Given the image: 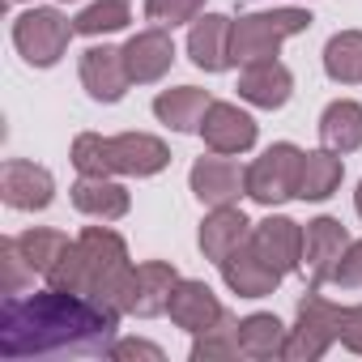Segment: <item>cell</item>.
<instances>
[{"label": "cell", "mask_w": 362, "mask_h": 362, "mask_svg": "<svg viewBox=\"0 0 362 362\" xmlns=\"http://www.w3.org/2000/svg\"><path fill=\"white\" fill-rule=\"evenodd\" d=\"M201 136H205V145H209L214 153L239 158V153H247V149L256 145L260 128H256V119H252L243 107H235V103H214V107L205 111V119H201Z\"/></svg>", "instance_id": "obj_14"}, {"label": "cell", "mask_w": 362, "mask_h": 362, "mask_svg": "<svg viewBox=\"0 0 362 362\" xmlns=\"http://www.w3.org/2000/svg\"><path fill=\"white\" fill-rule=\"evenodd\" d=\"M311 30V13L307 9H264V13H247L230 26V60L235 64H260V60H273L277 47L294 35Z\"/></svg>", "instance_id": "obj_2"}, {"label": "cell", "mask_w": 362, "mask_h": 362, "mask_svg": "<svg viewBox=\"0 0 362 362\" xmlns=\"http://www.w3.org/2000/svg\"><path fill=\"white\" fill-rule=\"evenodd\" d=\"M243 349H239V320H230V315H222L214 328H205V332H197V341H192V362H218V358H239Z\"/></svg>", "instance_id": "obj_28"}, {"label": "cell", "mask_w": 362, "mask_h": 362, "mask_svg": "<svg viewBox=\"0 0 362 362\" xmlns=\"http://www.w3.org/2000/svg\"><path fill=\"white\" fill-rule=\"evenodd\" d=\"M298 175H303V149L294 141H277L247 166V197L264 209L298 201Z\"/></svg>", "instance_id": "obj_4"}, {"label": "cell", "mask_w": 362, "mask_h": 362, "mask_svg": "<svg viewBox=\"0 0 362 362\" xmlns=\"http://www.w3.org/2000/svg\"><path fill=\"white\" fill-rule=\"evenodd\" d=\"M77 247L86 256V281L94 298H107L119 307V294L132 277V260H128V243L111 230V226H86L77 235Z\"/></svg>", "instance_id": "obj_3"}, {"label": "cell", "mask_w": 362, "mask_h": 362, "mask_svg": "<svg viewBox=\"0 0 362 362\" xmlns=\"http://www.w3.org/2000/svg\"><path fill=\"white\" fill-rule=\"evenodd\" d=\"M247 243H252V252H256L260 260H269L281 277H290V273L303 269V226L290 222V218H281V214H269L264 222H256Z\"/></svg>", "instance_id": "obj_11"}, {"label": "cell", "mask_w": 362, "mask_h": 362, "mask_svg": "<svg viewBox=\"0 0 362 362\" xmlns=\"http://www.w3.org/2000/svg\"><path fill=\"white\" fill-rule=\"evenodd\" d=\"M345 179V162L332 149H311L303 153V175H298V201H328Z\"/></svg>", "instance_id": "obj_24"}, {"label": "cell", "mask_w": 362, "mask_h": 362, "mask_svg": "<svg viewBox=\"0 0 362 362\" xmlns=\"http://www.w3.org/2000/svg\"><path fill=\"white\" fill-rule=\"evenodd\" d=\"M320 141H324V149H332L341 158L362 149V103L332 98L324 107V115H320Z\"/></svg>", "instance_id": "obj_23"}, {"label": "cell", "mask_w": 362, "mask_h": 362, "mask_svg": "<svg viewBox=\"0 0 362 362\" xmlns=\"http://www.w3.org/2000/svg\"><path fill=\"white\" fill-rule=\"evenodd\" d=\"M324 73L337 86H358L362 81V30H337L324 43Z\"/></svg>", "instance_id": "obj_26"}, {"label": "cell", "mask_w": 362, "mask_h": 362, "mask_svg": "<svg viewBox=\"0 0 362 362\" xmlns=\"http://www.w3.org/2000/svg\"><path fill=\"white\" fill-rule=\"evenodd\" d=\"M179 286V273L175 264L166 260H145L132 269L124 294H119V311L124 315H141V320H153L170 307V290Z\"/></svg>", "instance_id": "obj_8"}, {"label": "cell", "mask_w": 362, "mask_h": 362, "mask_svg": "<svg viewBox=\"0 0 362 362\" xmlns=\"http://www.w3.org/2000/svg\"><path fill=\"white\" fill-rule=\"evenodd\" d=\"M47 277V286H56V290H73V294H90V281H86V256H81V247H77V239H69V247L60 252V260L43 273Z\"/></svg>", "instance_id": "obj_31"}, {"label": "cell", "mask_w": 362, "mask_h": 362, "mask_svg": "<svg viewBox=\"0 0 362 362\" xmlns=\"http://www.w3.org/2000/svg\"><path fill=\"white\" fill-rule=\"evenodd\" d=\"M286 324L273 311H252L239 320V349L243 358H281L286 354Z\"/></svg>", "instance_id": "obj_25"}, {"label": "cell", "mask_w": 362, "mask_h": 362, "mask_svg": "<svg viewBox=\"0 0 362 362\" xmlns=\"http://www.w3.org/2000/svg\"><path fill=\"white\" fill-rule=\"evenodd\" d=\"M77 26L60 13V9H26L13 22V47L22 52V60L30 69H52L64 60L69 43H73Z\"/></svg>", "instance_id": "obj_5"}, {"label": "cell", "mask_w": 362, "mask_h": 362, "mask_svg": "<svg viewBox=\"0 0 362 362\" xmlns=\"http://www.w3.org/2000/svg\"><path fill=\"white\" fill-rule=\"evenodd\" d=\"M170 320L184 328V332H205V328H214L222 315H226V307L218 303V294L205 286V281H197V277H179V286L170 290Z\"/></svg>", "instance_id": "obj_16"}, {"label": "cell", "mask_w": 362, "mask_h": 362, "mask_svg": "<svg viewBox=\"0 0 362 362\" xmlns=\"http://www.w3.org/2000/svg\"><path fill=\"white\" fill-rule=\"evenodd\" d=\"M332 286H341V290H358L362 286V239H349L345 256L332 269Z\"/></svg>", "instance_id": "obj_34"}, {"label": "cell", "mask_w": 362, "mask_h": 362, "mask_svg": "<svg viewBox=\"0 0 362 362\" xmlns=\"http://www.w3.org/2000/svg\"><path fill=\"white\" fill-rule=\"evenodd\" d=\"M294 94V73L281 60H260L239 73V98L260 111H281Z\"/></svg>", "instance_id": "obj_18"}, {"label": "cell", "mask_w": 362, "mask_h": 362, "mask_svg": "<svg viewBox=\"0 0 362 362\" xmlns=\"http://www.w3.org/2000/svg\"><path fill=\"white\" fill-rule=\"evenodd\" d=\"M0 197H5L9 209L43 214V209L56 201V179H52V170L39 166V162L9 158L5 166H0Z\"/></svg>", "instance_id": "obj_9"}, {"label": "cell", "mask_w": 362, "mask_h": 362, "mask_svg": "<svg viewBox=\"0 0 362 362\" xmlns=\"http://www.w3.org/2000/svg\"><path fill=\"white\" fill-rule=\"evenodd\" d=\"M0 269H5V277H0V290H5V294H22L35 281V269L26 264L22 247H18V235L0 243Z\"/></svg>", "instance_id": "obj_32"}, {"label": "cell", "mask_w": 362, "mask_h": 362, "mask_svg": "<svg viewBox=\"0 0 362 362\" xmlns=\"http://www.w3.org/2000/svg\"><path fill=\"white\" fill-rule=\"evenodd\" d=\"M188 184H192V197L201 205L222 209V205H235L239 197H247V170L230 153H214L209 149V158H197L192 162Z\"/></svg>", "instance_id": "obj_7"}, {"label": "cell", "mask_w": 362, "mask_h": 362, "mask_svg": "<svg viewBox=\"0 0 362 362\" xmlns=\"http://www.w3.org/2000/svg\"><path fill=\"white\" fill-rule=\"evenodd\" d=\"M73 166L77 175H115L111 170V136H98V132H81L73 141Z\"/></svg>", "instance_id": "obj_30"}, {"label": "cell", "mask_w": 362, "mask_h": 362, "mask_svg": "<svg viewBox=\"0 0 362 362\" xmlns=\"http://www.w3.org/2000/svg\"><path fill=\"white\" fill-rule=\"evenodd\" d=\"M13 5H22V0H13Z\"/></svg>", "instance_id": "obj_38"}, {"label": "cell", "mask_w": 362, "mask_h": 362, "mask_svg": "<svg viewBox=\"0 0 362 362\" xmlns=\"http://www.w3.org/2000/svg\"><path fill=\"white\" fill-rule=\"evenodd\" d=\"M107 358H115V362H132V358H149V362H162L166 354H162L158 345H149V341H115Z\"/></svg>", "instance_id": "obj_35"}, {"label": "cell", "mask_w": 362, "mask_h": 362, "mask_svg": "<svg viewBox=\"0 0 362 362\" xmlns=\"http://www.w3.org/2000/svg\"><path fill=\"white\" fill-rule=\"evenodd\" d=\"M349 247V230L337 218H311L303 226V269H307V290H324L332 281L337 260Z\"/></svg>", "instance_id": "obj_10"}, {"label": "cell", "mask_w": 362, "mask_h": 362, "mask_svg": "<svg viewBox=\"0 0 362 362\" xmlns=\"http://www.w3.org/2000/svg\"><path fill=\"white\" fill-rule=\"evenodd\" d=\"M124 64H128V77L132 86H153L170 73L175 64V39L166 26H149V30H136L128 43H124Z\"/></svg>", "instance_id": "obj_12"}, {"label": "cell", "mask_w": 362, "mask_h": 362, "mask_svg": "<svg viewBox=\"0 0 362 362\" xmlns=\"http://www.w3.org/2000/svg\"><path fill=\"white\" fill-rule=\"evenodd\" d=\"M166 166H170L166 141H158L149 132H119V136H111V170L115 175L149 179V175H158Z\"/></svg>", "instance_id": "obj_15"}, {"label": "cell", "mask_w": 362, "mask_h": 362, "mask_svg": "<svg viewBox=\"0 0 362 362\" xmlns=\"http://www.w3.org/2000/svg\"><path fill=\"white\" fill-rule=\"evenodd\" d=\"M209 107H214V98L201 86H175V90H162L153 98V115L170 132H201V119Z\"/></svg>", "instance_id": "obj_22"}, {"label": "cell", "mask_w": 362, "mask_h": 362, "mask_svg": "<svg viewBox=\"0 0 362 362\" xmlns=\"http://www.w3.org/2000/svg\"><path fill=\"white\" fill-rule=\"evenodd\" d=\"M64 5H69V0H64Z\"/></svg>", "instance_id": "obj_39"}, {"label": "cell", "mask_w": 362, "mask_h": 362, "mask_svg": "<svg viewBox=\"0 0 362 362\" xmlns=\"http://www.w3.org/2000/svg\"><path fill=\"white\" fill-rule=\"evenodd\" d=\"M247 239H252V222H247V214H243L239 205L214 209V214L201 222V235H197L205 260H214V264H222L226 256H235Z\"/></svg>", "instance_id": "obj_20"}, {"label": "cell", "mask_w": 362, "mask_h": 362, "mask_svg": "<svg viewBox=\"0 0 362 362\" xmlns=\"http://www.w3.org/2000/svg\"><path fill=\"white\" fill-rule=\"evenodd\" d=\"M201 9H205V0H145V18L153 26H166V30L184 26V22H197Z\"/></svg>", "instance_id": "obj_33"}, {"label": "cell", "mask_w": 362, "mask_h": 362, "mask_svg": "<svg viewBox=\"0 0 362 362\" xmlns=\"http://www.w3.org/2000/svg\"><path fill=\"white\" fill-rule=\"evenodd\" d=\"M230 26L235 22L226 13H205V18L192 22V30H188V56H192V64L201 73H226V69H235V60H230Z\"/></svg>", "instance_id": "obj_17"}, {"label": "cell", "mask_w": 362, "mask_h": 362, "mask_svg": "<svg viewBox=\"0 0 362 362\" xmlns=\"http://www.w3.org/2000/svg\"><path fill=\"white\" fill-rule=\"evenodd\" d=\"M354 209H358V218H362V184H358V192H354Z\"/></svg>", "instance_id": "obj_37"}, {"label": "cell", "mask_w": 362, "mask_h": 362, "mask_svg": "<svg viewBox=\"0 0 362 362\" xmlns=\"http://www.w3.org/2000/svg\"><path fill=\"white\" fill-rule=\"evenodd\" d=\"M341 315H345V307L328 303L320 290H307L303 303H298V324L286 337V354L281 358H290V362H315V358H324L328 345L341 341Z\"/></svg>", "instance_id": "obj_6"}, {"label": "cell", "mask_w": 362, "mask_h": 362, "mask_svg": "<svg viewBox=\"0 0 362 362\" xmlns=\"http://www.w3.org/2000/svg\"><path fill=\"white\" fill-rule=\"evenodd\" d=\"M222 281L230 286V294H239V298H264V294H273L277 286H281V273L269 264V260H260L256 252H252V243H243L235 256H226L222 264Z\"/></svg>", "instance_id": "obj_21"}, {"label": "cell", "mask_w": 362, "mask_h": 362, "mask_svg": "<svg viewBox=\"0 0 362 362\" xmlns=\"http://www.w3.org/2000/svg\"><path fill=\"white\" fill-rule=\"evenodd\" d=\"M128 22H132V0H94V5H86V9L73 18L77 35H90V39L115 35V30H124Z\"/></svg>", "instance_id": "obj_27"}, {"label": "cell", "mask_w": 362, "mask_h": 362, "mask_svg": "<svg viewBox=\"0 0 362 362\" xmlns=\"http://www.w3.org/2000/svg\"><path fill=\"white\" fill-rule=\"evenodd\" d=\"M18 247H22V256H26V264H30L35 273H47V269L60 260V252L69 247V235H64V230L35 226V230L18 235Z\"/></svg>", "instance_id": "obj_29"}, {"label": "cell", "mask_w": 362, "mask_h": 362, "mask_svg": "<svg viewBox=\"0 0 362 362\" xmlns=\"http://www.w3.org/2000/svg\"><path fill=\"white\" fill-rule=\"evenodd\" d=\"M81 86L94 103H119L132 86L128 64H124V47H86L81 52Z\"/></svg>", "instance_id": "obj_13"}, {"label": "cell", "mask_w": 362, "mask_h": 362, "mask_svg": "<svg viewBox=\"0 0 362 362\" xmlns=\"http://www.w3.org/2000/svg\"><path fill=\"white\" fill-rule=\"evenodd\" d=\"M119 307L73 290L9 294L0 303V354L26 358H107L119 332Z\"/></svg>", "instance_id": "obj_1"}, {"label": "cell", "mask_w": 362, "mask_h": 362, "mask_svg": "<svg viewBox=\"0 0 362 362\" xmlns=\"http://www.w3.org/2000/svg\"><path fill=\"white\" fill-rule=\"evenodd\" d=\"M73 209L94 218V222H119L132 209V197L111 175H81L73 184Z\"/></svg>", "instance_id": "obj_19"}, {"label": "cell", "mask_w": 362, "mask_h": 362, "mask_svg": "<svg viewBox=\"0 0 362 362\" xmlns=\"http://www.w3.org/2000/svg\"><path fill=\"white\" fill-rule=\"evenodd\" d=\"M341 345L349 354H362V303L345 307V315H341Z\"/></svg>", "instance_id": "obj_36"}]
</instances>
